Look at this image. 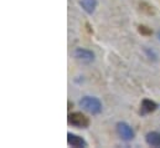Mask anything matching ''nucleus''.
I'll use <instances>...</instances> for the list:
<instances>
[{"instance_id": "2", "label": "nucleus", "mask_w": 160, "mask_h": 148, "mask_svg": "<svg viewBox=\"0 0 160 148\" xmlns=\"http://www.w3.org/2000/svg\"><path fill=\"white\" fill-rule=\"evenodd\" d=\"M68 124L77 128H87L89 126V118L82 112H71L67 116Z\"/></svg>"}, {"instance_id": "11", "label": "nucleus", "mask_w": 160, "mask_h": 148, "mask_svg": "<svg viewBox=\"0 0 160 148\" xmlns=\"http://www.w3.org/2000/svg\"><path fill=\"white\" fill-rule=\"evenodd\" d=\"M145 52H147V54L150 56V59H153V60H157V55L154 54V51H153V50L150 51L149 49H145Z\"/></svg>"}, {"instance_id": "7", "label": "nucleus", "mask_w": 160, "mask_h": 148, "mask_svg": "<svg viewBox=\"0 0 160 148\" xmlns=\"http://www.w3.org/2000/svg\"><path fill=\"white\" fill-rule=\"evenodd\" d=\"M145 142L147 145L152 146V147H160V132L153 131V132H148L145 135Z\"/></svg>"}, {"instance_id": "12", "label": "nucleus", "mask_w": 160, "mask_h": 148, "mask_svg": "<svg viewBox=\"0 0 160 148\" xmlns=\"http://www.w3.org/2000/svg\"><path fill=\"white\" fill-rule=\"evenodd\" d=\"M158 36H159V40H160V31L158 33Z\"/></svg>"}, {"instance_id": "6", "label": "nucleus", "mask_w": 160, "mask_h": 148, "mask_svg": "<svg viewBox=\"0 0 160 148\" xmlns=\"http://www.w3.org/2000/svg\"><path fill=\"white\" fill-rule=\"evenodd\" d=\"M157 108H158V103H157V102L145 98V100H143L142 103H140V114H143V116L149 114V113L155 111Z\"/></svg>"}, {"instance_id": "8", "label": "nucleus", "mask_w": 160, "mask_h": 148, "mask_svg": "<svg viewBox=\"0 0 160 148\" xmlns=\"http://www.w3.org/2000/svg\"><path fill=\"white\" fill-rule=\"evenodd\" d=\"M97 4V0H81V6L88 15H92L96 11Z\"/></svg>"}, {"instance_id": "5", "label": "nucleus", "mask_w": 160, "mask_h": 148, "mask_svg": "<svg viewBox=\"0 0 160 148\" xmlns=\"http://www.w3.org/2000/svg\"><path fill=\"white\" fill-rule=\"evenodd\" d=\"M67 143L75 148L87 147V142L84 141V138H82L81 136H77V135H73V133H67Z\"/></svg>"}, {"instance_id": "3", "label": "nucleus", "mask_w": 160, "mask_h": 148, "mask_svg": "<svg viewBox=\"0 0 160 148\" xmlns=\"http://www.w3.org/2000/svg\"><path fill=\"white\" fill-rule=\"evenodd\" d=\"M117 133L123 141H132L134 138V131L127 122H118L116 124Z\"/></svg>"}, {"instance_id": "1", "label": "nucleus", "mask_w": 160, "mask_h": 148, "mask_svg": "<svg viewBox=\"0 0 160 148\" xmlns=\"http://www.w3.org/2000/svg\"><path fill=\"white\" fill-rule=\"evenodd\" d=\"M80 106L91 114H99L102 112V102L93 96H84L80 100Z\"/></svg>"}, {"instance_id": "9", "label": "nucleus", "mask_w": 160, "mask_h": 148, "mask_svg": "<svg viewBox=\"0 0 160 148\" xmlns=\"http://www.w3.org/2000/svg\"><path fill=\"white\" fill-rule=\"evenodd\" d=\"M139 8H140V10H142L143 13H145L147 15H154V14H155L154 6L150 5V4L147 3V1H140V3H139Z\"/></svg>"}, {"instance_id": "10", "label": "nucleus", "mask_w": 160, "mask_h": 148, "mask_svg": "<svg viewBox=\"0 0 160 148\" xmlns=\"http://www.w3.org/2000/svg\"><path fill=\"white\" fill-rule=\"evenodd\" d=\"M138 31H139V34H142V35H144V36H150L152 34H153V30L149 28V26H147V25H138Z\"/></svg>"}, {"instance_id": "4", "label": "nucleus", "mask_w": 160, "mask_h": 148, "mask_svg": "<svg viewBox=\"0 0 160 148\" xmlns=\"http://www.w3.org/2000/svg\"><path fill=\"white\" fill-rule=\"evenodd\" d=\"M73 56L77 61H80L82 64H91L94 61V54L91 50L83 49V47H78L73 51Z\"/></svg>"}]
</instances>
